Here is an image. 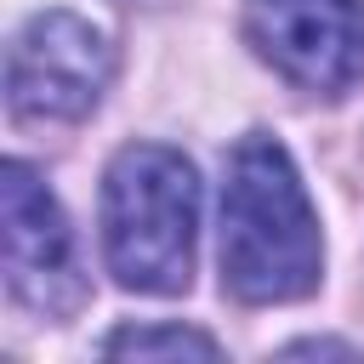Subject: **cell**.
I'll list each match as a JSON object with an SVG mask.
<instances>
[{
    "label": "cell",
    "mask_w": 364,
    "mask_h": 364,
    "mask_svg": "<svg viewBox=\"0 0 364 364\" xmlns=\"http://www.w3.org/2000/svg\"><path fill=\"white\" fill-rule=\"evenodd\" d=\"M245 40L307 97H347L364 80V0H245Z\"/></svg>",
    "instance_id": "obj_5"
},
{
    "label": "cell",
    "mask_w": 364,
    "mask_h": 364,
    "mask_svg": "<svg viewBox=\"0 0 364 364\" xmlns=\"http://www.w3.org/2000/svg\"><path fill=\"white\" fill-rule=\"evenodd\" d=\"M290 353H347L353 358V347H341V341H296Z\"/></svg>",
    "instance_id": "obj_7"
},
{
    "label": "cell",
    "mask_w": 364,
    "mask_h": 364,
    "mask_svg": "<svg viewBox=\"0 0 364 364\" xmlns=\"http://www.w3.org/2000/svg\"><path fill=\"white\" fill-rule=\"evenodd\" d=\"M108 358H216V341L199 336V330H182V324H131V330H114L102 341Z\"/></svg>",
    "instance_id": "obj_6"
},
{
    "label": "cell",
    "mask_w": 364,
    "mask_h": 364,
    "mask_svg": "<svg viewBox=\"0 0 364 364\" xmlns=\"http://www.w3.org/2000/svg\"><path fill=\"white\" fill-rule=\"evenodd\" d=\"M318 273V216L290 154L273 136H245L222 182V290L250 307H273L301 301Z\"/></svg>",
    "instance_id": "obj_1"
},
{
    "label": "cell",
    "mask_w": 364,
    "mask_h": 364,
    "mask_svg": "<svg viewBox=\"0 0 364 364\" xmlns=\"http://www.w3.org/2000/svg\"><path fill=\"white\" fill-rule=\"evenodd\" d=\"M108 74L114 51L102 28L74 11H40L6 51V108L17 125H74L102 102Z\"/></svg>",
    "instance_id": "obj_3"
},
{
    "label": "cell",
    "mask_w": 364,
    "mask_h": 364,
    "mask_svg": "<svg viewBox=\"0 0 364 364\" xmlns=\"http://www.w3.org/2000/svg\"><path fill=\"white\" fill-rule=\"evenodd\" d=\"M0 262H6L11 301L28 307L34 318L63 324L68 313H80L85 273H80L74 228L51 199V188L23 159L0 165Z\"/></svg>",
    "instance_id": "obj_4"
},
{
    "label": "cell",
    "mask_w": 364,
    "mask_h": 364,
    "mask_svg": "<svg viewBox=\"0 0 364 364\" xmlns=\"http://www.w3.org/2000/svg\"><path fill=\"white\" fill-rule=\"evenodd\" d=\"M199 176L165 142H131L102 176V256L125 290L176 296L193 279Z\"/></svg>",
    "instance_id": "obj_2"
}]
</instances>
